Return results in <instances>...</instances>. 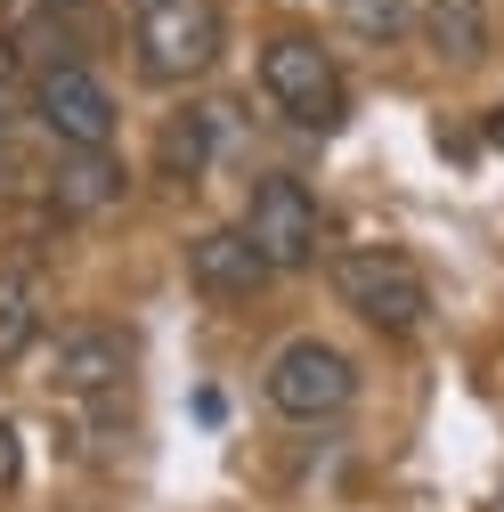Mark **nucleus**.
I'll return each instance as SVG.
<instances>
[{"label":"nucleus","mask_w":504,"mask_h":512,"mask_svg":"<svg viewBox=\"0 0 504 512\" xmlns=\"http://www.w3.org/2000/svg\"><path fill=\"white\" fill-rule=\"evenodd\" d=\"M122 196H131V179H122V163L114 155H66L57 147V171H49V204L57 212H114Z\"/></svg>","instance_id":"9"},{"label":"nucleus","mask_w":504,"mask_h":512,"mask_svg":"<svg viewBox=\"0 0 504 512\" xmlns=\"http://www.w3.org/2000/svg\"><path fill=\"white\" fill-rule=\"evenodd\" d=\"M155 155H163L171 179H204V163H212V114H171Z\"/></svg>","instance_id":"12"},{"label":"nucleus","mask_w":504,"mask_h":512,"mask_svg":"<svg viewBox=\"0 0 504 512\" xmlns=\"http://www.w3.org/2000/svg\"><path fill=\"white\" fill-rule=\"evenodd\" d=\"M488 139H496V147H504V98H496V114H488Z\"/></svg>","instance_id":"15"},{"label":"nucleus","mask_w":504,"mask_h":512,"mask_svg":"<svg viewBox=\"0 0 504 512\" xmlns=\"http://www.w3.org/2000/svg\"><path fill=\"white\" fill-rule=\"evenodd\" d=\"M342 17H350L358 33H374V41H391V33L407 25V0H342Z\"/></svg>","instance_id":"13"},{"label":"nucleus","mask_w":504,"mask_h":512,"mask_svg":"<svg viewBox=\"0 0 504 512\" xmlns=\"http://www.w3.org/2000/svg\"><path fill=\"white\" fill-rule=\"evenodd\" d=\"M244 244L269 261V277L277 269H309L318 261V244H326V212H318V196H309L301 179H285V171H269V179H252V196H244Z\"/></svg>","instance_id":"4"},{"label":"nucleus","mask_w":504,"mask_h":512,"mask_svg":"<svg viewBox=\"0 0 504 512\" xmlns=\"http://www.w3.org/2000/svg\"><path fill=\"white\" fill-rule=\"evenodd\" d=\"M261 90L301 131H334L342 122V66H334V49L318 33H277L261 49Z\"/></svg>","instance_id":"3"},{"label":"nucleus","mask_w":504,"mask_h":512,"mask_svg":"<svg viewBox=\"0 0 504 512\" xmlns=\"http://www.w3.org/2000/svg\"><path fill=\"white\" fill-rule=\"evenodd\" d=\"M41 334V285L33 269H0V358H17Z\"/></svg>","instance_id":"11"},{"label":"nucleus","mask_w":504,"mask_h":512,"mask_svg":"<svg viewBox=\"0 0 504 512\" xmlns=\"http://www.w3.org/2000/svg\"><path fill=\"white\" fill-rule=\"evenodd\" d=\"M334 293H342V309H358L374 334H423V317H431V285H423V269L407 261V252H391V244H358V252H342L334 261Z\"/></svg>","instance_id":"2"},{"label":"nucleus","mask_w":504,"mask_h":512,"mask_svg":"<svg viewBox=\"0 0 504 512\" xmlns=\"http://www.w3.org/2000/svg\"><path fill=\"white\" fill-rule=\"evenodd\" d=\"M131 358H139V342L122 326H106V317H74V326L49 342V382L66 399H106V391L131 382Z\"/></svg>","instance_id":"7"},{"label":"nucleus","mask_w":504,"mask_h":512,"mask_svg":"<svg viewBox=\"0 0 504 512\" xmlns=\"http://www.w3.org/2000/svg\"><path fill=\"white\" fill-rule=\"evenodd\" d=\"M0 131H9V66H0Z\"/></svg>","instance_id":"16"},{"label":"nucleus","mask_w":504,"mask_h":512,"mask_svg":"<svg viewBox=\"0 0 504 512\" xmlns=\"http://www.w3.org/2000/svg\"><path fill=\"white\" fill-rule=\"evenodd\" d=\"M33 122L66 147V155H106L114 147V90L82 66V57H57V66L33 74Z\"/></svg>","instance_id":"5"},{"label":"nucleus","mask_w":504,"mask_h":512,"mask_svg":"<svg viewBox=\"0 0 504 512\" xmlns=\"http://www.w3.org/2000/svg\"><path fill=\"white\" fill-rule=\"evenodd\" d=\"M17 472H25V456H17V431H9V415H0V488H17Z\"/></svg>","instance_id":"14"},{"label":"nucleus","mask_w":504,"mask_h":512,"mask_svg":"<svg viewBox=\"0 0 504 512\" xmlns=\"http://www.w3.org/2000/svg\"><path fill=\"white\" fill-rule=\"evenodd\" d=\"M423 41L448 57V66H480L496 25H488V0H423Z\"/></svg>","instance_id":"10"},{"label":"nucleus","mask_w":504,"mask_h":512,"mask_svg":"<svg viewBox=\"0 0 504 512\" xmlns=\"http://www.w3.org/2000/svg\"><path fill=\"white\" fill-rule=\"evenodd\" d=\"M41 9H82V0H41Z\"/></svg>","instance_id":"17"},{"label":"nucleus","mask_w":504,"mask_h":512,"mask_svg":"<svg viewBox=\"0 0 504 512\" xmlns=\"http://www.w3.org/2000/svg\"><path fill=\"white\" fill-rule=\"evenodd\" d=\"M261 391H269V407L293 415V423H326V415H342V407L358 399V366H350L334 342L301 334V342H285V350L269 358Z\"/></svg>","instance_id":"6"},{"label":"nucleus","mask_w":504,"mask_h":512,"mask_svg":"<svg viewBox=\"0 0 504 512\" xmlns=\"http://www.w3.org/2000/svg\"><path fill=\"white\" fill-rule=\"evenodd\" d=\"M131 49L147 82L179 90L220 66V9L212 0H131Z\"/></svg>","instance_id":"1"},{"label":"nucleus","mask_w":504,"mask_h":512,"mask_svg":"<svg viewBox=\"0 0 504 512\" xmlns=\"http://www.w3.org/2000/svg\"><path fill=\"white\" fill-rule=\"evenodd\" d=\"M187 285L212 301H252L269 285V261L244 244V228H204V236H187Z\"/></svg>","instance_id":"8"}]
</instances>
